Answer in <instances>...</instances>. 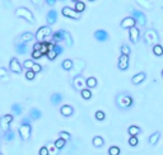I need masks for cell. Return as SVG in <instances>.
I'll return each mask as SVG.
<instances>
[{
	"instance_id": "cell-21",
	"label": "cell",
	"mask_w": 163,
	"mask_h": 155,
	"mask_svg": "<svg viewBox=\"0 0 163 155\" xmlns=\"http://www.w3.org/2000/svg\"><path fill=\"white\" fill-rule=\"evenodd\" d=\"M62 99H64V97H62L61 93H54V94H51V98H50V101L54 105L60 104L62 102Z\"/></svg>"
},
{
	"instance_id": "cell-3",
	"label": "cell",
	"mask_w": 163,
	"mask_h": 155,
	"mask_svg": "<svg viewBox=\"0 0 163 155\" xmlns=\"http://www.w3.org/2000/svg\"><path fill=\"white\" fill-rule=\"evenodd\" d=\"M144 42L147 45L149 46H153L155 43H158L159 42V36L155 29H153V28H149V29H147L144 32Z\"/></svg>"
},
{
	"instance_id": "cell-16",
	"label": "cell",
	"mask_w": 163,
	"mask_h": 155,
	"mask_svg": "<svg viewBox=\"0 0 163 155\" xmlns=\"http://www.w3.org/2000/svg\"><path fill=\"white\" fill-rule=\"evenodd\" d=\"M64 32H65V29H59V31L51 33V40H52L51 42H54V43L62 42V40H64Z\"/></svg>"
},
{
	"instance_id": "cell-15",
	"label": "cell",
	"mask_w": 163,
	"mask_h": 155,
	"mask_svg": "<svg viewBox=\"0 0 163 155\" xmlns=\"http://www.w3.org/2000/svg\"><path fill=\"white\" fill-rule=\"evenodd\" d=\"M120 26H121V28H126V29H129V28H131V27H134V26H136V23H135V20H134L133 17H125V18L121 20Z\"/></svg>"
},
{
	"instance_id": "cell-49",
	"label": "cell",
	"mask_w": 163,
	"mask_h": 155,
	"mask_svg": "<svg viewBox=\"0 0 163 155\" xmlns=\"http://www.w3.org/2000/svg\"><path fill=\"white\" fill-rule=\"evenodd\" d=\"M129 145L130 146H136L138 145V137L136 136H130V139H129Z\"/></svg>"
},
{
	"instance_id": "cell-24",
	"label": "cell",
	"mask_w": 163,
	"mask_h": 155,
	"mask_svg": "<svg viewBox=\"0 0 163 155\" xmlns=\"http://www.w3.org/2000/svg\"><path fill=\"white\" fill-rule=\"evenodd\" d=\"M92 144H93L94 147H102L105 145V140L102 136H94L93 140H92Z\"/></svg>"
},
{
	"instance_id": "cell-8",
	"label": "cell",
	"mask_w": 163,
	"mask_h": 155,
	"mask_svg": "<svg viewBox=\"0 0 163 155\" xmlns=\"http://www.w3.org/2000/svg\"><path fill=\"white\" fill-rule=\"evenodd\" d=\"M61 13H62V15L66 18H72V19L80 18V13H78L76 10H74V8H70V6H64L61 9Z\"/></svg>"
},
{
	"instance_id": "cell-43",
	"label": "cell",
	"mask_w": 163,
	"mask_h": 155,
	"mask_svg": "<svg viewBox=\"0 0 163 155\" xmlns=\"http://www.w3.org/2000/svg\"><path fill=\"white\" fill-rule=\"evenodd\" d=\"M94 116H96V119H97V121H103V119L106 118V115H105L103 111H97Z\"/></svg>"
},
{
	"instance_id": "cell-11",
	"label": "cell",
	"mask_w": 163,
	"mask_h": 155,
	"mask_svg": "<svg viewBox=\"0 0 163 155\" xmlns=\"http://www.w3.org/2000/svg\"><path fill=\"white\" fill-rule=\"evenodd\" d=\"M129 37H130V41L133 43H136L140 38V31L136 26H134L131 28H129Z\"/></svg>"
},
{
	"instance_id": "cell-10",
	"label": "cell",
	"mask_w": 163,
	"mask_h": 155,
	"mask_svg": "<svg viewBox=\"0 0 163 155\" xmlns=\"http://www.w3.org/2000/svg\"><path fill=\"white\" fill-rule=\"evenodd\" d=\"M9 69L12 70L13 73H16V74H20L22 73V70H23V66L20 65V62L18 61L17 57H13L9 62Z\"/></svg>"
},
{
	"instance_id": "cell-35",
	"label": "cell",
	"mask_w": 163,
	"mask_h": 155,
	"mask_svg": "<svg viewBox=\"0 0 163 155\" xmlns=\"http://www.w3.org/2000/svg\"><path fill=\"white\" fill-rule=\"evenodd\" d=\"M0 129H2L4 132H5V131H8V130L10 129V123H9V122H6L5 119H4V117L0 118Z\"/></svg>"
},
{
	"instance_id": "cell-54",
	"label": "cell",
	"mask_w": 163,
	"mask_h": 155,
	"mask_svg": "<svg viewBox=\"0 0 163 155\" xmlns=\"http://www.w3.org/2000/svg\"><path fill=\"white\" fill-rule=\"evenodd\" d=\"M56 2H58V0H46V4L50 5V6H54L56 4Z\"/></svg>"
},
{
	"instance_id": "cell-55",
	"label": "cell",
	"mask_w": 163,
	"mask_h": 155,
	"mask_svg": "<svg viewBox=\"0 0 163 155\" xmlns=\"http://www.w3.org/2000/svg\"><path fill=\"white\" fill-rule=\"evenodd\" d=\"M40 47H41V42H36L33 45V50H40Z\"/></svg>"
},
{
	"instance_id": "cell-23",
	"label": "cell",
	"mask_w": 163,
	"mask_h": 155,
	"mask_svg": "<svg viewBox=\"0 0 163 155\" xmlns=\"http://www.w3.org/2000/svg\"><path fill=\"white\" fill-rule=\"evenodd\" d=\"M140 132H141V129L139 127V126H135V125H133L127 129V133H129L130 136H138Z\"/></svg>"
},
{
	"instance_id": "cell-56",
	"label": "cell",
	"mask_w": 163,
	"mask_h": 155,
	"mask_svg": "<svg viewBox=\"0 0 163 155\" xmlns=\"http://www.w3.org/2000/svg\"><path fill=\"white\" fill-rule=\"evenodd\" d=\"M31 2H32L33 5H38L40 4V0H31Z\"/></svg>"
},
{
	"instance_id": "cell-5",
	"label": "cell",
	"mask_w": 163,
	"mask_h": 155,
	"mask_svg": "<svg viewBox=\"0 0 163 155\" xmlns=\"http://www.w3.org/2000/svg\"><path fill=\"white\" fill-rule=\"evenodd\" d=\"M84 67H86V61L84 60H80V59H75L73 60V67L69 70L70 73H72L73 78L82 74V71L84 70Z\"/></svg>"
},
{
	"instance_id": "cell-13",
	"label": "cell",
	"mask_w": 163,
	"mask_h": 155,
	"mask_svg": "<svg viewBox=\"0 0 163 155\" xmlns=\"http://www.w3.org/2000/svg\"><path fill=\"white\" fill-rule=\"evenodd\" d=\"M94 38L98 41V42H106L110 36H108V32L107 31H105V29H98L94 32Z\"/></svg>"
},
{
	"instance_id": "cell-61",
	"label": "cell",
	"mask_w": 163,
	"mask_h": 155,
	"mask_svg": "<svg viewBox=\"0 0 163 155\" xmlns=\"http://www.w3.org/2000/svg\"><path fill=\"white\" fill-rule=\"evenodd\" d=\"M162 76H163V70H162Z\"/></svg>"
},
{
	"instance_id": "cell-1",
	"label": "cell",
	"mask_w": 163,
	"mask_h": 155,
	"mask_svg": "<svg viewBox=\"0 0 163 155\" xmlns=\"http://www.w3.org/2000/svg\"><path fill=\"white\" fill-rule=\"evenodd\" d=\"M116 105L120 109H129L134 105V99L133 97L126 93V91H122V93H119L116 95Z\"/></svg>"
},
{
	"instance_id": "cell-9",
	"label": "cell",
	"mask_w": 163,
	"mask_h": 155,
	"mask_svg": "<svg viewBox=\"0 0 163 155\" xmlns=\"http://www.w3.org/2000/svg\"><path fill=\"white\" fill-rule=\"evenodd\" d=\"M72 84H73L74 89H76V90L80 91L83 88H86V79H84V78L82 76V74H79V75H76V76L73 78Z\"/></svg>"
},
{
	"instance_id": "cell-4",
	"label": "cell",
	"mask_w": 163,
	"mask_h": 155,
	"mask_svg": "<svg viewBox=\"0 0 163 155\" xmlns=\"http://www.w3.org/2000/svg\"><path fill=\"white\" fill-rule=\"evenodd\" d=\"M51 33H52V29H51L50 26L48 24L47 26H42L37 29L36 34H34V38L37 40V42H44V41H46L47 37L51 36Z\"/></svg>"
},
{
	"instance_id": "cell-22",
	"label": "cell",
	"mask_w": 163,
	"mask_h": 155,
	"mask_svg": "<svg viewBox=\"0 0 163 155\" xmlns=\"http://www.w3.org/2000/svg\"><path fill=\"white\" fill-rule=\"evenodd\" d=\"M42 117V112L38 109V108H31V111H30V118L31 119H40Z\"/></svg>"
},
{
	"instance_id": "cell-52",
	"label": "cell",
	"mask_w": 163,
	"mask_h": 155,
	"mask_svg": "<svg viewBox=\"0 0 163 155\" xmlns=\"http://www.w3.org/2000/svg\"><path fill=\"white\" fill-rule=\"evenodd\" d=\"M6 74H8V71H6V69L0 67V78H6Z\"/></svg>"
},
{
	"instance_id": "cell-27",
	"label": "cell",
	"mask_w": 163,
	"mask_h": 155,
	"mask_svg": "<svg viewBox=\"0 0 163 155\" xmlns=\"http://www.w3.org/2000/svg\"><path fill=\"white\" fill-rule=\"evenodd\" d=\"M62 41L66 43V46H69V47L73 46V37H72V34H70L68 31L64 32V40Z\"/></svg>"
},
{
	"instance_id": "cell-57",
	"label": "cell",
	"mask_w": 163,
	"mask_h": 155,
	"mask_svg": "<svg viewBox=\"0 0 163 155\" xmlns=\"http://www.w3.org/2000/svg\"><path fill=\"white\" fill-rule=\"evenodd\" d=\"M6 4H8V5H9V4H10V0H6Z\"/></svg>"
},
{
	"instance_id": "cell-50",
	"label": "cell",
	"mask_w": 163,
	"mask_h": 155,
	"mask_svg": "<svg viewBox=\"0 0 163 155\" xmlns=\"http://www.w3.org/2000/svg\"><path fill=\"white\" fill-rule=\"evenodd\" d=\"M38 154L40 155H50V154H48V150H47L46 146H42L41 149H40V151H38Z\"/></svg>"
},
{
	"instance_id": "cell-32",
	"label": "cell",
	"mask_w": 163,
	"mask_h": 155,
	"mask_svg": "<svg viewBox=\"0 0 163 155\" xmlns=\"http://www.w3.org/2000/svg\"><path fill=\"white\" fill-rule=\"evenodd\" d=\"M136 4L139 6H143L145 9H151L152 8V2L151 0H136Z\"/></svg>"
},
{
	"instance_id": "cell-14",
	"label": "cell",
	"mask_w": 163,
	"mask_h": 155,
	"mask_svg": "<svg viewBox=\"0 0 163 155\" xmlns=\"http://www.w3.org/2000/svg\"><path fill=\"white\" fill-rule=\"evenodd\" d=\"M117 66H119L120 70H126L127 67H129V56H127V55H124V53L120 55Z\"/></svg>"
},
{
	"instance_id": "cell-2",
	"label": "cell",
	"mask_w": 163,
	"mask_h": 155,
	"mask_svg": "<svg viewBox=\"0 0 163 155\" xmlns=\"http://www.w3.org/2000/svg\"><path fill=\"white\" fill-rule=\"evenodd\" d=\"M16 17L22 18V19H26L27 22H28V23H31V24H33L34 22H36L33 13H32L30 9L24 8V6H18V8L16 9Z\"/></svg>"
},
{
	"instance_id": "cell-53",
	"label": "cell",
	"mask_w": 163,
	"mask_h": 155,
	"mask_svg": "<svg viewBox=\"0 0 163 155\" xmlns=\"http://www.w3.org/2000/svg\"><path fill=\"white\" fill-rule=\"evenodd\" d=\"M22 123H23V125H31V118H30V116H28V117H24V118L22 119Z\"/></svg>"
},
{
	"instance_id": "cell-34",
	"label": "cell",
	"mask_w": 163,
	"mask_h": 155,
	"mask_svg": "<svg viewBox=\"0 0 163 155\" xmlns=\"http://www.w3.org/2000/svg\"><path fill=\"white\" fill-rule=\"evenodd\" d=\"M74 10H76L78 13H82L86 10V4H84L82 0H79V2H75V6H74Z\"/></svg>"
},
{
	"instance_id": "cell-58",
	"label": "cell",
	"mask_w": 163,
	"mask_h": 155,
	"mask_svg": "<svg viewBox=\"0 0 163 155\" xmlns=\"http://www.w3.org/2000/svg\"><path fill=\"white\" fill-rule=\"evenodd\" d=\"M72 2H74V3H75V2H79V0H72Z\"/></svg>"
},
{
	"instance_id": "cell-31",
	"label": "cell",
	"mask_w": 163,
	"mask_h": 155,
	"mask_svg": "<svg viewBox=\"0 0 163 155\" xmlns=\"http://www.w3.org/2000/svg\"><path fill=\"white\" fill-rule=\"evenodd\" d=\"M153 53L155 56H163V46L159 43L153 45Z\"/></svg>"
},
{
	"instance_id": "cell-33",
	"label": "cell",
	"mask_w": 163,
	"mask_h": 155,
	"mask_svg": "<svg viewBox=\"0 0 163 155\" xmlns=\"http://www.w3.org/2000/svg\"><path fill=\"white\" fill-rule=\"evenodd\" d=\"M4 139L5 141H13L14 139H16V132H13L12 130H8L4 132Z\"/></svg>"
},
{
	"instance_id": "cell-45",
	"label": "cell",
	"mask_w": 163,
	"mask_h": 155,
	"mask_svg": "<svg viewBox=\"0 0 163 155\" xmlns=\"http://www.w3.org/2000/svg\"><path fill=\"white\" fill-rule=\"evenodd\" d=\"M46 147H47L48 154H50V155H56V154H58V149L55 147V145H54V144L48 145V146H46Z\"/></svg>"
},
{
	"instance_id": "cell-19",
	"label": "cell",
	"mask_w": 163,
	"mask_h": 155,
	"mask_svg": "<svg viewBox=\"0 0 163 155\" xmlns=\"http://www.w3.org/2000/svg\"><path fill=\"white\" fill-rule=\"evenodd\" d=\"M145 78H147L145 73H138V74H135V75L131 78V83L135 84V85H138V84L143 83V81L145 80Z\"/></svg>"
},
{
	"instance_id": "cell-60",
	"label": "cell",
	"mask_w": 163,
	"mask_h": 155,
	"mask_svg": "<svg viewBox=\"0 0 163 155\" xmlns=\"http://www.w3.org/2000/svg\"><path fill=\"white\" fill-rule=\"evenodd\" d=\"M60 2H65V0H60Z\"/></svg>"
},
{
	"instance_id": "cell-62",
	"label": "cell",
	"mask_w": 163,
	"mask_h": 155,
	"mask_svg": "<svg viewBox=\"0 0 163 155\" xmlns=\"http://www.w3.org/2000/svg\"><path fill=\"white\" fill-rule=\"evenodd\" d=\"M0 155H3V154H2V153H0Z\"/></svg>"
},
{
	"instance_id": "cell-51",
	"label": "cell",
	"mask_w": 163,
	"mask_h": 155,
	"mask_svg": "<svg viewBox=\"0 0 163 155\" xmlns=\"http://www.w3.org/2000/svg\"><path fill=\"white\" fill-rule=\"evenodd\" d=\"M3 117H4L5 121H6V122H9V123H12V122H13V118H14V117H13V115H5V116H3Z\"/></svg>"
},
{
	"instance_id": "cell-37",
	"label": "cell",
	"mask_w": 163,
	"mask_h": 155,
	"mask_svg": "<svg viewBox=\"0 0 163 155\" xmlns=\"http://www.w3.org/2000/svg\"><path fill=\"white\" fill-rule=\"evenodd\" d=\"M40 51L42 55H46V52L48 51V42L44 41V42H41V47H40Z\"/></svg>"
},
{
	"instance_id": "cell-7",
	"label": "cell",
	"mask_w": 163,
	"mask_h": 155,
	"mask_svg": "<svg viewBox=\"0 0 163 155\" xmlns=\"http://www.w3.org/2000/svg\"><path fill=\"white\" fill-rule=\"evenodd\" d=\"M18 132H19L20 139H22L23 141H27V140L31 137V132H32V127H31V125H23V123H22V125L19 126Z\"/></svg>"
},
{
	"instance_id": "cell-41",
	"label": "cell",
	"mask_w": 163,
	"mask_h": 155,
	"mask_svg": "<svg viewBox=\"0 0 163 155\" xmlns=\"http://www.w3.org/2000/svg\"><path fill=\"white\" fill-rule=\"evenodd\" d=\"M46 57H47L48 60H55L56 57H58V53H56L54 50H48V51L46 52Z\"/></svg>"
},
{
	"instance_id": "cell-59",
	"label": "cell",
	"mask_w": 163,
	"mask_h": 155,
	"mask_svg": "<svg viewBox=\"0 0 163 155\" xmlns=\"http://www.w3.org/2000/svg\"><path fill=\"white\" fill-rule=\"evenodd\" d=\"M88 2H96V0H88Z\"/></svg>"
},
{
	"instance_id": "cell-46",
	"label": "cell",
	"mask_w": 163,
	"mask_h": 155,
	"mask_svg": "<svg viewBox=\"0 0 163 155\" xmlns=\"http://www.w3.org/2000/svg\"><path fill=\"white\" fill-rule=\"evenodd\" d=\"M33 64H34V61H33L32 59H30V60H26V61L23 62V67L28 70V69H31V67H32V65H33Z\"/></svg>"
},
{
	"instance_id": "cell-40",
	"label": "cell",
	"mask_w": 163,
	"mask_h": 155,
	"mask_svg": "<svg viewBox=\"0 0 163 155\" xmlns=\"http://www.w3.org/2000/svg\"><path fill=\"white\" fill-rule=\"evenodd\" d=\"M52 50H54L56 53H58V56H59V55H61V53H64V47H62L61 45H59V43H55Z\"/></svg>"
},
{
	"instance_id": "cell-12",
	"label": "cell",
	"mask_w": 163,
	"mask_h": 155,
	"mask_svg": "<svg viewBox=\"0 0 163 155\" xmlns=\"http://www.w3.org/2000/svg\"><path fill=\"white\" fill-rule=\"evenodd\" d=\"M46 22L48 26H52L55 24L56 22H58V12H56L55 9H51L48 10L47 14H46Z\"/></svg>"
},
{
	"instance_id": "cell-6",
	"label": "cell",
	"mask_w": 163,
	"mask_h": 155,
	"mask_svg": "<svg viewBox=\"0 0 163 155\" xmlns=\"http://www.w3.org/2000/svg\"><path fill=\"white\" fill-rule=\"evenodd\" d=\"M131 17L135 20V23L140 27H144L147 24V17L145 14L141 12V10H138V9H133L131 10Z\"/></svg>"
},
{
	"instance_id": "cell-18",
	"label": "cell",
	"mask_w": 163,
	"mask_h": 155,
	"mask_svg": "<svg viewBox=\"0 0 163 155\" xmlns=\"http://www.w3.org/2000/svg\"><path fill=\"white\" fill-rule=\"evenodd\" d=\"M16 51H17V53H19V55H26L27 51H28L27 42L20 41V42H18V43H16Z\"/></svg>"
},
{
	"instance_id": "cell-17",
	"label": "cell",
	"mask_w": 163,
	"mask_h": 155,
	"mask_svg": "<svg viewBox=\"0 0 163 155\" xmlns=\"http://www.w3.org/2000/svg\"><path fill=\"white\" fill-rule=\"evenodd\" d=\"M60 113L64 117H70L74 113V108L72 107V105H69V104H64V105H61V108H60Z\"/></svg>"
},
{
	"instance_id": "cell-25",
	"label": "cell",
	"mask_w": 163,
	"mask_h": 155,
	"mask_svg": "<svg viewBox=\"0 0 163 155\" xmlns=\"http://www.w3.org/2000/svg\"><path fill=\"white\" fill-rule=\"evenodd\" d=\"M12 112L16 116H20L23 113V108H22V105H20L19 103H14L12 104Z\"/></svg>"
},
{
	"instance_id": "cell-29",
	"label": "cell",
	"mask_w": 163,
	"mask_h": 155,
	"mask_svg": "<svg viewBox=\"0 0 163 155\" xmlns=\"http://www.w3.org/2000/svg\"><path fill=\"white\" fill-rule=\"evenodd\" d=\"M61 67L64 70H66V71H69L70 69L73 67V60H70V59H65L62 62H61Z\"/></svg>"
},
{
	"instance_id": "cell-47",
	"label": "cell",
	"mask_w": 163,
	"mask_h": 155,
	"mask_svg": "<svg viewBox=\"0 0 163 155\" xmlns=\"http://www.w3.org/2000/svg\"><path fill=\"white\" fill-rule=\"evenodd\" d=\"M120 50H121V53H124V55H127V56L130 55V47L127 45H122Z\"/></svg>"
},
{
	"instance_id": "cell-26",
	"label": "cell",
	"mask_w": 163,
	"mask_h": 155,
	"mask_svg": "<svg viewBox=\"0 0 163 155\" xmlns=\"http://www.w3.org/2000/svg\"><path fill=\"white\" fill-rule=\"evenodd\" d=\"M86 87L92 89V88H96L97 87V79L93 76H89L88 79H86Z\"/></svg>"
},
{
	"instance_id": "cell-48",
	"label": "cell",
	"mask_w": 163,
	"mask_h": 155,
	"mask_svg": "<svg viewBox=\"0 0 163 155\" xmlns=\"http://www.w3.org/2000/svg\"><path fill=\"white\" fill-rule=\"evenodd\" d=\"M31 70L37 74V73H41V70H42V66H41L40 64H36V62H34V64L32 65V67H31Z\"/></svg>"
},
{
	"instance_id": "cell-28",
	"label": "cell",
	"mask_w": 163,
	"mask_h": 155,
	"mask_svg": "<svg viewBox=\"0 0 163 155\" xmlns=\"http://www.w3.org/2000/svg\"><path fill=\"white\" fill-rule=\"evenodd\" d=\"M80 95H82L83 99L88 101V99H90V98H92V91H90L89 88H83V89L80 90Z\"/></svg>"
},
{
	"instance_id": "cell-38",
	"label": "cell",
	"mask_w": 163,
	"mask_h": 155,
	"mask_svg": "<svg viewBox=\"0 0 163 155\" xmlns=\"http://www.w3.org/2000/svg\"><path fill=\"white\" fill-rule=\"evenodd\" d=\"M59 137H61L62 140H65V141H69V140L72 139V135H70L69 132H66V131H60L59 132Z\"/></svg>"
},
{
	"instance_id": "cell-30",
	"label": "cell",
	"mask_w": 163,
	"mask_h": 155,
	"mask_svg": "<svg viewBox=\"0 0 163 155\" xmlns=\"http://www.w3.org/2000/svg\"><path fill=\"white\" fill-rule=\"evenodd\" d=\"M34 38V34L32 32H24L22 36H20V41H23V42H30Z\"/></svg>"
},
{
	"instance_id": "cell-44",
	"label": "cell",
	"mask_w": 163,
	"mask_h": 155,
	"mask_svg": "<svg viewBox=\"0 0 163 155\" xmlns=\"http://www.w3.org/2000/svg\"><path fill=\"white\" fill-rule=\"evenodd\" d=\"M42 56H44V55L41 53L40 50H33L32 51V60H38V59L42 57Z\"/></svg>"
},
{
	"instance_id": "cell-36",
	"label": "cell",
	"mask_w": 163,
	"mask_h": 155,
	"mask_svg": "<svg viewBox=\"0 0 163 155\" xmlns=\"http://www.w3.org/2000/svg\"><path fill=\"white\" fill-rule=\"evenodd\" d=\"M65 144H66V141H65V140H62L61 137H59V139H58V140H56V141L54 143L55 147H56V149H58V150L62 149V147H64V146H65Z\"/></svg>"
},
{
	"instance_id": "cell-42",
	"label": "cell",
	"mask_w": 163,
	"mask_h": 155,
	"mask_svg": "<svg viewBox=\"0 0 163 155\" xmlns=\"http://www.w3.org/2000/svg\"><path fill=\"white\" fill-rule=\"evenodd\" d=\"M34 76H36V73L32 71L31 69H28L27 71H26V79H27V80H33Z\"/></svg>"
},
{
	"instance_id": "cell-20",
	"label": "cell",
	"mask_w": 163,
	"mask_h": 155,
	"mask_svg": "<svg viewBox=\"0 0 163 155\" xmlns=\"http://www.w3.org/2000/svg\"><path fill=\"white\" fill-rule=\"evenodd\" d=\"M159 139H161V132L159 131H155L154 133H152V135L149 136V139H148V141H149L151 145H157L158 141H159Z\"/></svg>"
},
{
	"instance_id": "cell-39",
	"label": "cell",
	"mask_w": 163,
	"mask_h": 155,
	"mask_svg": "<svg viewBox=\"0 0 163 155\" xmlns=\"http://www.w3.org/2000/svg\"><path fill=\"white\" fill-rule=\"evenodd\" d=\"M120 153H121V150H120L119 146H111L108 149V154L110 155H120Z\"/></svg>"
}]
</instances>
